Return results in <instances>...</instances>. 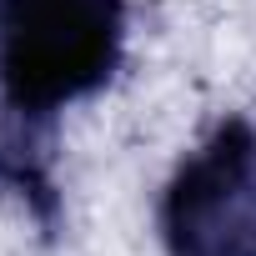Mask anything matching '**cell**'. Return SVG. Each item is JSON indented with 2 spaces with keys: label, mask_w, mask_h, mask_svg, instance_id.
Here are the masks:
<instances>
[{
  "label": "cell",
  "mask_w": 256,
  "mask_h": 256,
  "mask_svg": "<svg viewBox=\"0 0 256 256\" xmlns=\"http://www.w3.org/2000/svg\"><path fill=\"white\" fill-rule=\"evenodd\" d=\"M126 60V0H0V106L60 126Z\"/></svg>",
  "instance_id": "6da1fadb"
},
{
  "label": "cell",
  "mask_w": 256,
  "mask_h": 256,
  "mask_svg": "<svg viewBox=\"0 0 256 256\" xmlns=\"http://www.w3.org/2000/svg\"><path fill=\"white\" fill-rule=\"evenodd\" d=\"M166 256H256V126L226 116L161 196Z\"/></svg>",
  "instance_id": "7a4b0ae2"
},
{
  "label": "cell",
  "mask_w": 256,
  "mask_h": 256,
  "mask_svg": "<svg viewBox=\"0 0 256 256\" xmlns=\"http://www.w3.org/2000/svg\"><path fill=\"white\" fill-rule=\"evenodd\" d=\"M56 131L60 126H40L0 106V191H10L46 236L60 231V186H56L60 136Z\"/></svg>",
  "instance_id": "3957f363"
}]
</instances>
